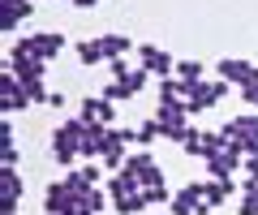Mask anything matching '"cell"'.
<instances>
[{
    "mask_svg": "<svg viewBox=\"0 0 258 215\" xmlns=\"http://www.w3.org/2000/svg\"><path fill=\"white\" fill-rule=\"evenodd\" d=\"M82 133H86V121H82V116L64 121L60 129L52 133V159L60 164V168H69V164L82 155Z\"/></svg>",
    "mask_w": 258,
    "mask_h": 215,
    "instance_id": "1",
    "label": "cell"
},
{
    "mask_svg": "<svg viewBox=\"0 0 258 215\" xmlns=\"http://www.w3.org/2000/svg\"><path fill=\"white\" fill-rule=\"evenodd\" d=\"M232 82H185V103H189V112H207V108H215V103L228 95Z\"/></svg>",
    "mask_w": 258,
    "mask_h": 215,
    "instance_id": "2",
    "label": "cell"
},
{
    "mask_svg": "<svg viewBox=\"0 0 258 215\" xmlns=\"http://www.w3.org/2000/svg\"><path fill=\"white\" fill-rule=\"evenodd\" d=\"M60 47H64V35H22L18 43H13L9 56H39V60H52Z\"/></svg>",
    "mask_w": 258,
    "mask_h": 215,
    "instance_id": "3",
    "label": "cell"
},
{
    "mask_svg": "<svg viewBox=\"0 0 258 215\" xmlns=\"http://www.w3.org/2000/svg\"><path fill=\"white\" fill-rule=\"evenodd\" d=\"M120 172H129V177H138V185H142V189H151V185H164V172L155 168V159H151L147 151H134V155H125Z\"/></svg>",
    "mask_w": 258,
    "mask_h": 215,
    "instance_id": "4",
    "label": "cell"
},
{
    "mask_svg": "<svg viewBox=\"0 0 258 215\" xmlns=\"http://www.w3.org/2000/svg\"><path fill=\"white\" fill-rule=\"evenodd\" d=\"M26 103H30L26 86H22V82H18V74L5 65V74H0V112L9 116V112H18V108H26Z\"/></svg>",
    "mask_w": 258,
    "mask_h": 215,
    "instance_id": "5",
    "label": "cell"
},
{
    "mask_svg": "<svg viewBox=\"0 0 258 215\" xmlns=\"http://www.w3.org/2000/svg\"><path fill=\"white\" fill-rule=\"evenodd\" d=\"M207 159V172H211L215 181H232V172H241V151L232 147H220V151H211V155H203Z\"/></svg>",
    "mask_w": 258,
    "mask_h": 215,
    "instance_id": "6",
    "label": "cell"
},
{
    "mask_svg": "<svg viewBox=\"0 0 258 215\" xmlns=\"http://www.w3.org/2000/svg\"><path fill=\"white\" fill-rule=\"evenodd\" d=\"M5 65L18 74L22 86H30V82H43V65H47V60H39V56H9Z\"/></svg>",
    "mask_w": 258,
    "mask_h": 215,
    "instance_id": "7",
    "label": "cell"
},
{
    "mask_svg": "<svg viewBox=\"0 0 258 215\" xmlns=\"http://www.w3.org/2000/svg\"><path fill=\"white\" fill-rule=\"evenodd\" d=\"M215 69H220V78H224V82H232V86H249V82H258V69L245 65V60H232V56L220 60Z\"/></svg>",
    "mask_w": 258,
    "mask_h": 215,
    "instance_id": "8",
    "label": "cell"
},
{
    "mask_svg": "<svg viewBox=\"0 0 258 215\" xmlns=\"http://www.w3.org/2000/svg\"><path fill=\"white\" fill-rule=\"evenodd\" d=\"M0 185H5V198H0V215H18V198H22L18 168H0Z\"/></svg>",
    "mask_w": 258,
    "mask_h": 215,
    "instance_id": "9",
    "label": "cell"
},
{
    "mask_svg": "<svg viewBox=\"0 0 258 215\" xmlns=\"http://www.w3.org/2000/svg\"><path fill=\"white\" fill-rule=\"evenodd\" d=\"M0 9H5V18H0V30H5V35H13V30L22 26V18L35 9V0H0Z\"/></svg>",
    "mask_w": 258,
    "mask_h": 215,
    "instance_id": "10",
    "label": "cell"
},
{
    "mask_svg": "<svg viewBox=\"0 0 258 215\" xmlns=\"http://www.w3.org/2000/svg\"><path fill=\"white\" fill-rule=\"evenodd\" d=\"M47 211L52 215H64V211H78V198L69 194V185H64V181H56V185H47Z\"/></svg>",
    "mask_w": 258,
    "mask_h": 215,
    "instance_id": "11",
    "label": "cell"
},
{
    "mask_svg": "<svg viewBox=\"0 0 258 215\" xmlns=\"http://www.w3.org/2000/svg\"><path fill=\"white\" fill-rule=\"evenodd\" d=\"M138 60L151 69V74H159V78H168V74L176 69V65H172V56H168V52H159V47H151V43H142V47H138Z\"/></svg>",
    "mask_w": 258,
    "mask_h": 215,
    "instance_id": "12",
    "label": "cell"
},
{
    "mask_svg": "<svg viewBox=\"0 0 258 215\" xmlns=\"http://www.w3.org/2000/svg\"><path fill=\"white\" fill-rule=\"evenodd\" d=\"M198 202H203V185H185L181 194L172 198V215H194Z\"/></svg>",
    "mask_w": 258,
    "mask_h": 215,
    "instance_id": "13",
    "label": "cell"
},
{
    "mask_svg": "<svg viewBox=\"0 0 258 215\" xmlns=\"http://www.w3.org/2000/svg\"><path fill=\"white\" fill-rule=\"evenodd\" d=\"M82 121L112 125V99H82Z\"/></svg>",
    "mask_w": 258,
    "mask_h": 215,
    "instance_id": "14",
    "label": "cell"
},
{
    "mask_svg": "<svg viewBox=\"0 0 258 215\" xmlns=\"http://www.w3.org/2000/svg\"><path fill=\"white\" fill-rule=\"evenodd\" d=\"M99 47H103V60H120L129 52V39L125 35H99Z\"/></svg>",
    "mask_w": 258,
    "mask_h": 215,
    "instance_id": "15",
    "label": "cell"
},
{
    "mask_svg": "<svg viewBox=\"0 0 258 215\" xmlns=\"http://www.w3.org/2000/svg\"><path fill=\"white\" fill-rule=\"evenodd\" d=\"M142 206H151V202H147V189H138V194H125V198H116V211H120V215H138Z\"/></svg>",
    "mask_w": 258,
    "mask_h": 215,
    "instance_id": "16",
    "label": "cell"
},
{
    "mask_svg": "<svg viewBox=\"0 0 258 215\" xmlns=\"http://www.w3.org/2000/svg\"><path fill=\"white\" fill-rule=\"evenodd\" d=\"M78 60H82V65H99V60H103L99 39H91V43H78Z\"/></svg>",
    "mask_w": 258,
    "mask_h": 215,
    "instance_id": "17",
    "label": "cell"
},
{
    "mask_svg": "<svg viewBox=\"0 0 258 215\" xmlns=\"http://www.w3.org/2000/svg\"><path fill=\"white\" fill-rule=\"evenodd\" d=\"M155 138H164V125H159V116H155V121H142V125H138V147H147V142H155Z\"/></svg>",
    "mask_w": 258,
    "mask_h": 215,
    "instance_id": "18",
    "label": "cell"
},
{
    "mask_svg": "<svg viewBox=\"0 0 258 215\" xmlns=\"http://www.w3.org/2000/svg\"><path fill=\"white\" fill-rule=\"evenodd\" d=\"M237 215H258V185L241 189V206H237Z\"/></svg>",
    "mask_w": 258,
    "mask_h": 215,
    "instance_id": "19",
    "label": "cell"
},
{
    "mask_svg": "<svg viewBox=\"0 0 258 215\" xmlns=\"http://www.w3.org/2000/svg\"><path fill=\"white\" fill-rule=\"evenodd\" d=\"M176 78H181V82H203V65H198V60H181V65H176Z\"/></svg>",
    "mask_w": 258,
    "mask_h": 215,
    "instance_id": "20",
    "label": "cell"
},
{
    "mask_svg": "<svg viewBox=\"0 0 258 215\" xmlns=\"http://www.w3.org/2000/svg\"><path fill=\"white\" fill-rule=\"evenodd\" d=\"M134 95H138V91H134V86L125 82V78H116V82H112L108 91H103V99H134Z\"/></svg>",
    "mask_w": 258,
    "mask_h": 215,
    "instance_id": "21",
    "label": "cell"
},
{
    "mask_svg": "<svg viewBox=\"0 0 258 215\" xmlns=\"http://www.w3.org/2000/svg\"><path fill=\"white\" fill-rule=\"evenodd\" d=\"M147 202H151V206H155V202H172V194H168L164 185H151V189H147Z\"/></svg>",
    "mask_w": 258,
    "mask_h": 215,
    "instance_id": "22",
    "label": "cell"
},
{
    "mask_svg": "<svg viewBox=\"0 0 258 215\" xmlns=\"http://www.w3.org/2000/svg\"><path fill=\"white\" fill-rule=\"evenodd\" d=\"M241 172H245V185H241V189L258 185V159H249V164H245V168H241Z\"/></svg>",
    "mask_w": 258,
    "mask_h": 215,
    "instance_id": "23",
    "label": "cell"
},
{
    "mask_svg": "<svg viewBox=\"0 0 258 215\" xmlns=\"http://www.w3.org/2000/svg\"><path fill=\"white\" fill-rule=\"evenodd\" d=\"M241 99H245V103H254V108H258V82H249V86H241Z\"/></svg>",
    "mask_w": 258,
    "mask_h": 215,
    "instance_id": "24",
    "label": "cell"
},
{
    "mask_svg": "<svg viewBox=\"0 0 258 215\" xmlns=\"http://www.w3.org/2000/svg\"><path fill=\"white\" fill-rule=\"evenodd\" d=\"M78 9H95V5H99V0H74Z\"/></svg>",
    "mask_w": 258,
    "mask_h": 215,
    "instance_id": "25",
    "label": "cell"
},
{
    "mask_svg": "<svg viewBox=\"0 0 258 215\" xmlns=\"http://www.w3.org/2000/svg\"><path fill=\"white\" fill-rule=\"evenodd\" d=\"M64 215H78V211H64Z\"/></svg>",
    "mask_w": 258,
    "mask_h": 215,
    "instance_id": "26",
    "label": "cell"
}]
</instances>
